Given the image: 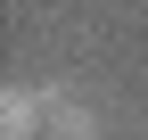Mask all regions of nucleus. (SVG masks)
Here are the masks:
<instances>
[{"instance_id": "f257e3e1", "label": "nucleus", "mask_w": 148, "mask_h": 140, "mask_svg": "<svg viewBox=\"0 0 148 140\" xmlns=\"http://www.w3.org/2000/svg\"><path fill=\"white\" fill-rule=\"evenodd\" d=\"M49 107H58V91L8 82L0 91V140H49Z\"/></svg>"}, {"instance_id": "f03ea898", "label": "nucleus", "mask_w": 148, "mask_h": 140, "mask_svg": "<svg viewBox=\"0 0 148 140\" xmlns=\"http://www.w3.org/2000/svg\"><path fill=\"white\" fill-rule=\"evenodd\" d=\"M49 140H99V107L58 99V107H49Z\"/></svg>"}]
</instances>
